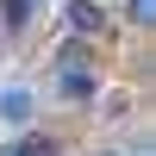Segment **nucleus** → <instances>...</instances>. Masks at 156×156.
I'll return each instance as SVG.
<instances>
[{
	"mask_svg": "<svg viewBox=\"0 0 156 156\" xmlns=\"http://www.w3.org/2000/svg\"><path fill=\"white\" fill-rule=\"evenodd\" d=\"M50 87H56L62 106H94L100 100V69H50Z\"/></svg>",
	"mask_w": 156,
	"mask_h": 156,
	"instance_id": "nucleus-1",
	"label": "nucleus"
},
{
	"mask_svg": "<svg viewBox=\"0 0 156 156\" xmlns=\"http://www.w3.org/2000/svg\"><path fill=\"white\" fill-rule=\"evenodd\" d=\"M62 19H69V37H81V44H94V37L106 31V6H100V0H69Z\"/></svg>",
	"mask_w": 156,
	"mask_h": 156,
	"instance_id": "nucleus-2",
	"label": "nucleus"
},
{
	"mask_svg": "<svg viewBox=\"0 0 156 156\" xmlns=\"http://www.w3.org/2000/svg\"><path fill=\"white\" fill-rule=\"evenodd\" d=\"M31 119H37V100H31V87H6V94H0V125L25 131Z\"/></svg>",
	"mask_w": 156,
	"mask_h": 156,
	"instance_id": "nucleus-3",
	"label": "nucleus"
},
{
	"mask_svg": "<svg viewBox=\"0 0 156 156\" xmlns=\"http://www.w3.org/2000/svg\"><path fill=\"white\" fill-rule=\"evenodd\" d=\"M31 25V0H0V31H25Z\"/></svg>",
	"mask_w": 156,
	"mask_h": 156,
	"instance_id": "nucleus-4",
	"label": "nucleus"
},
{
	"mask_svg": "<svg viewBox=\"0 0 156 156\" xmlns=\"http://www.w3.org/2000/svg\"><path fill=\"white\" fill-rule=\"evenodd\" d=\"M125 19H131V25H150L156 19V0H125Z\"/></svg>",
	"mask_w": 156,
	"mask_h": 156,
	"instance_id": "nucleus-5",
	"label": "nucleus"
},
{
	"mask_svg": "<svg viewBox=\"0 0 156 156\" xmlns=\"http://www.w3.org/2000/svg\"><path fill=\"white\" fill-rule=\"evenodd\" d=\"M100 156H125V150H100Z\"/></svg>",
	"mask_w": 156,
	"mask_h": 156,
	"instance_id": "nucleus-6",
	"label": "nucleus"
}]
</instances>
